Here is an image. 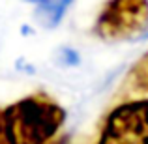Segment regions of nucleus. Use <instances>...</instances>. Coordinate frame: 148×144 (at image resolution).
I'll use <instances>...</instances> for the list:
<instances>
[{"label":"nucleus","instance_id":"nucleus-2","mask_svg":"<svg viewBox=\"0 0 148 144\" xmlns=\"http://www.w3.org/2000/svg\"><path fill=\"white\" fill-rule=\"evenodd\" d=\"M148 28V0H109L94 32L103 40H127Z\"/></svg>","mask_w":148,"mask_h":144},{"label":"nucleus","instance_id":"nucleus-5","mask_svg":"<svg viewBox=\"0 0 148 144\" xmlns=\"http://www.w3.org/2000/svg\"><path fill=\"white\" fill-rule=\"evenodd\" d=\"M130 81L137 90L148 92V53L133 66V69L130 73Z\"/></svg>","mask_w":148,"mask_h":144},{"label":"nucleus","instance_id":"nucleus-7","mask_svg":"<svg viewBox=\"0 0 148 144\" xmlns=\"http://www.w3.org/2000/svg\"><path fill=\"white\" fill-rule=\"evenodd\" d=\"M26 2H36V4H41V2H45V0H26Z\"/></svg>","mask_w":148,"mask_h":144},{"label":"nucleus","instance_id":"nucleus-4","mask_svg":"<svg viewBox=\"0 0 148 144\" xmlns=\"http://www.w3.org/2000/svg\"><path fill=\"white\" fill-rule=\"evenodd\" d=\"M73 0H45L38 6L36 10V19L47 28H53L62 21L64 13L71 6Z\"/></svg>","mask_w":148,"mask_h":144},{"label":"nucleus","instance_id":"nucleus-3","mask_svg":"<svg viewBox=\"0 0 148 144\" xmlns=\"http://www.w3.org/2000/svg\"><path fill=\"white\" fill-rule=\"evenodd\" d=\"M98 144H148V99L130 101L112 109Z\"/></svg>","mask_w":148,"mask_h":144},{"label":"nucleus","instance_id":"nucleus-1","mask_svg":"<svg viewBox=\"0 0 148 144\" xmlns=\"http://www.w3.org/2000/svg\"><path fill=\"white\" fill-rule=\"evenodd\" d=\"M13 144H47L64 122V109L45 96H30L2 109Z\"/></svg>","mask_w":148,"mask_h":144},{"label":"nucleus","instance_id":"nucleus-6","mask_svg":"<svg viewBox=\"0 0 148 144\" xmlns=\"http://www.w3.org/2000/svg\"><path fill=\"white\" fill-rule=\"evenodd\" d=\"M0 144H13L10 133L6 127V120H4V111H0Z\"/></svg>","mask_w":148,"mask_h":144}]
</instances>
